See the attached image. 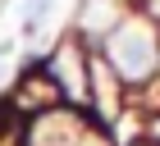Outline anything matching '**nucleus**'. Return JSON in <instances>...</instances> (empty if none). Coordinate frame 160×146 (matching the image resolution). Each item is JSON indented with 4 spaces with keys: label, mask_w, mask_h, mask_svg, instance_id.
<instances>
[{
    "label": "nucleus",
    "mask_w": 160,
    "mask_h": 146,
    "mask_svg": "<svg viewBox=\"0 0 160 146\" xmlns=\"http://www.w3.org/2000/svg\"><path fill=\"white\" fill-rule=\"evenodd\" d=\"M114 64H119L123 78H147V73L156 69V46H151V36L123 32L119 46H114Z\"/></svg>",
    "instance_id": "f257e3e1"
},
{
    "label": "nucleus",
    "mask_w": 160,
    "mask_h": 146,
    "mask_svg": "<svg viewBox=\"0 0 160 146\" xmlns=\"http://www.w3.org/2000/svg\"><path fill=\"white\" fill-rule=\"evenodd\" d=\"M46 9H50V0H28L23 5V32H37V23H41Z\"/></svg>",
    "instance_id": "f03ea898"
}]
</instances>
